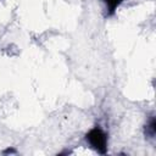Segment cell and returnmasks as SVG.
<instances>
[{"instance_id":"cell-1","label":"cell","mask_w":156,"mask_h":156,"mask_svg":"<svg viewBox=\"0 0 156 156\" xmlns=\"http://www.w3.org/2000/svg\"><path fill=\"white\" fill-rule=\"evenodd\" d=\"M85 139L88 141V144L95 149L99 154H106L107 151V135L106 133L99 127H93L85 135Z\"/></svg>"},{"instance_id":"cell-2","label":"cell","mask_w":156,"mask_h":156,"mask_svg":"<svg viewBox=\"0 0 156 156\" xmlns=\"http://www.w3.org/2000/svg\"><path fill=\"white\" fill-rule=\"evenodd\" d=\"M106 5V10H107V15L111 16L116 12L117 7L123 2V0H102Z\"/></svg>"},{"instance_id":"cell-3","label":"cell","mask_w":156,"mask_h":156,"mask_svg":"<svg viewBox=\"0 0 156 156\" xmlns=\"http://www.w3.org/2000/svg\"><path fill=\"white\" fill-rule=\"evenodd\" d=\"M155 126H156V123H155V118L154 117H151L150 118V122L146 124V128H145V134H147V135H150L151 138L155 135Z\"/></svg>"},{"instance_id":"cell-4","label":"cell","mask_w":156,"mask_h":156,"mask_svg":"<svg viewBox=\"0 0 156 156\" xmlns=\"http://www.w3.org/2000/svg\"><path fill=\"white\" fill-rule=\"evenodd\" d=\"M13 152H15V150H12V149H7L4 151V154H13Z\"/></svg>"}]
</instances>
